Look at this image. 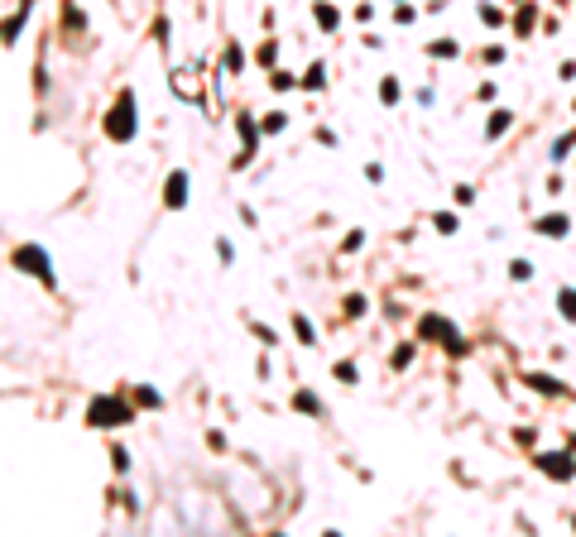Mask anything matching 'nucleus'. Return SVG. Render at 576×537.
I'll list each match as a JSON object with an SVG mask.
<instances>
[{
	"instance_id": "obj_1",
	"label": "nucleus",
	"mask_w": 576,
	"mask_h": 537,
	"mask_svg": "<svg viewBox=\"0 0 576 537\" xmlns=\"http://www.w3.org/2000/svg\"><path fill=\"white\" fill-rule=\"evenodd\" d=\"M15 268H25V273H39L44 283H53V273H49V259H44V250H34V245L15 250Z\"/></svg>"
},
{
	"instance_id": "obj_2",
	"label": "nucleus",
	"mask_w": 576,
	"mask_h": 537,
	"mask_svg": "<svg viewBox=\"0 0 576 537\" xmlns=\"http://www.w3.org/2000/svg\"><path fill=\"white\" fill-rule=\"evenodd\" d=\"M110 139H130L135 134V110H130V96H120V106H115V115L106 120Z\"/></svg>"
},
{
	"instance_id": "obj_3",
	"label": "nucleus",
	"mask_w": 576,
	"mask_h": 537,
	"mask_svg": "<svg viewBox=\"0 0 576 537\" xmlns=\"http://www.w3.org/2000/svg\"><path fill=\"white\" fill-rule=\"evenodd\" d=\"M130 413L120 408V403H110V399H96L91 403V427H115V422H125Z\"/></svg>"
},
{
	"instance_id": "obj_4",
	"label": "nucleus",
	"mask_w": 576,
	"mask_h": 537,
	"mask_svg": "<svg viewBox=\"0 0 576 537\" xmlns=\"http://www.w3.org/2000/svg\"><path fill=\"white\" fill-rule=\"evenodd\" d=\"M188 202V173H173L168 178V207H183Z\"/></svg>"
},
{
	"instance_id": "obj_5",
	"label": "nucleus",
	"mask_w": 576,
	"mask_h": 537,
	"mask_svg": "<svg viewBox=\"0 0 576 537\" xmlns=\"http://www.w3.org/2000/svg\"><path fill=\"white\" fill-rule=\"evenodd\" d=\"M538 231H543V235H562V231H567V221H562V216H543V221H538Z\"/></svg>"
},
{
	"instance_id": "obj_6",
	"label": "nucleus",
	"mask_w": 576,
	"mask_h": 537,
	"mask_svg": "<svg viewBox=\"0 0 576 537\" xmlns=\"http://www.w3.org/2000/svg\"><path fill=\"white\" fill-rule=\"evenodd\" d=\"M562 312H567V317H576V293H562Z\"/></svg>"
}]
</instances>
